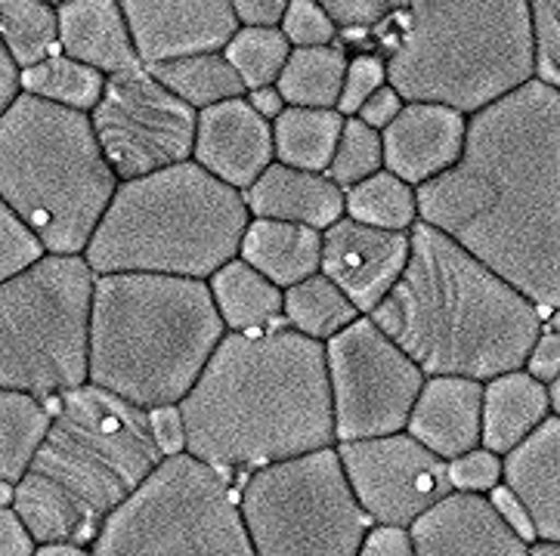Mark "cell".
<instances>
[{"label":"cell","mask_w":560,"mask_h":556,"mask_svg":"<svg viewBox=\"0 0 560 556\" xmlns=\"http://www.w3.org/2000/svg\"><path fill=\"white\" fill-rule=\"evenodd\" d=\"M421 223L548 312L560 309V91L542 81L468 121L465 155L418 189Z\"/></svg>","instance_id":"cell-1"},{"label":"cell","mask_w":560,"mask_h":556,"mask_svg":"<svg viewBox=\"0 0 560 556\" xmlns=\"http://www.w3.org/2000/svg\"><path fill=\"white\" fill-rule=\"evenodd\" d=\"M180 412L186 451L226 476L335 449L328 346L282 324L226 331Z\"/></svg>","instance_id":"cell-2"},{"label":"cell","mask_w":560,"mask_h":556,"mask_svg":"<svg viewBox=\"0 0 560 556\" xmlns=\"http://www.w3.org/2000/svg\"><path fill=\"white\" fill-rule=\"evenodd\" d=\"M378 328L428 377L521 371L545 312L431 223L412 229V257L397 287L372 312Z\"/></svg>","instance_id":"cell-3"},{"label":"cell","mask_w":560,"mask_h":556,"mask_svg":"<svg viewBox=\"0 0 560 556\" xmlns=\"http://www.w3.org/2000/svg\"><path fill=\"white\" fill-rule=\"evenodd\" d=\"M54 427L16 485V510L37 544L93 547L103 525L159 470L152 412L103 387L59 395Z\"/></svg>","instance_id":"cell-4"},{"label":"cell","mask_w":560,"mask_h":556,"mask_svg":"<svg viewBox=\"0 0 560 556\" xmlns=\"http://www.w3.org/2000/svg\"><path fill=\"white\" fill-rule=\"evenodd\" d=\"M387 81L406 103L480 115L536 81L533 3L416 0L378 28Z\"/></svg>","instance_id":"cell-5"},{"label":"cell","mask_w":560,"mask_h":556,"mask_svg":"<svg viewBox=\"0 0 560 556\" xmlns=\"http://www.w3.org/2000/svg\"><path fill=\"white\" fill-rule=\"evenodd\" d=\"M223 338L226 324L208 282L143 272L100 275L91 383L145 412L180 405Z\"/></svg>","instance_id":"cell-6"},{"label":"cell","mask_w":560,"mask_h":556,"mask_svg":"<svg viewBox=\"0 0 560 556\" xmlns=\"http://www.w3.org/2000/svg\"><path fill=\"white\" fill-rule=\"evenodd\" d=\"M252 226L245 192L186 162L121 182L88 248L96 275H174L211 282L238 260Z\"/></svg>","instance_id":"cell-7"},{"label":"cell","mask_w":560,"mask_h":556,"mask_svg":"<svg viewBox=\"0 0 560 556\" xmlns=\"http://www.w3.org/2000/svg\"><path fill=\"white\" fill-rule=\"evenodd\" d=\"M118 186L91 115L32 93L3 111L0 196L50 253H88Z\"/></svg>","instance_id":"cell-8"},{"label":"cell","mask_w":560,"mask_h":556,"mask_svg":"<svg viewBox=\"0 0 560 556\" xmlns=\"http://www.w3.org/2000/svg\"><path fill=\"white\" fill-rule=\"evenodd\" d=\"M88 257L47 253L0 287V383L54 402L91 383L93 300Z\"/></svg>","instance_id":"cell-9"},{"label":"cell","mask_w":560,"mask_h":556,"mask_svg":"<svg viewBox=\"0 0 560 556\" xmlns=\"http://www.w3.org/2000/svg\"><path fill=\"white\" fill-rule=\"evenodd\" d=\"M93 556H257L230 476L183 451L127 498Z\"/></svg>","instance_id":"cell-10"},{"label":"cell","mask_w":560,"mask_h":556,"mask_svg":"<svg viewBox=\"0 0 560 556\" xmlns=\"http://www.w3.org/2000/svg\"><path fill=\"white\" fill-rule=\"evenodd\" d=\"M238 504L257 556H360L375 525L338 449L257 470L242 485Z\"/></svg>","instance_id":"cell-11"},{"label":"cell","mask_w":560,"mask_h":556,"mask_svg":"<svg viewBox=\"0 0 560 556\" xmlns=\"http://www.w3.org/2000/svg\"><path fill=\"white\" fill-rule=\"evenodd\" d=\"M326 346L338 442L406 430L428 375L381 331L378 322L360 316Z\"/></svg>","instance_id":"cell-12"},{"label":"cell","mask_w":560,"mask_h":556,"mask_svg":"<svg viewBox=\"0 0 560 556\" xmlns=\"http://www.w3.org/2000/svg\"><path fill=\"white\" fill-rule=\"evenodd\" d=\"M91 121L121 182L152 177L196 155L199 111L167 91L145 66L112 74Z\"/></svg>","instance_id":"cell-13"},{"label":"cell","mask_w":560,"mask_h":556,"mask_svg":"<svg viewBox=\"0 0 560 556\" xmlns=\"http://www.w3.org/2000/svg\"><path fill=\"white\" fill-rule=\"evenodd\" d=\"M338 454L362 510L378 525L412 529V522L455 492L450 461L406 430L378 439L338 442Z\"/></svg>","instance_id":"cell-14"},{"label":"cell","mask_w":560,"mask_h":556,"mask_svg":"<svg viewBox=\"0 0 560 556\" xmlns=\"http://www.w3.org/2000/svg\"><path fill=\"white\" fill-rule=\"evenodd\" d=\"M121 7L145 69L223 54L242 32L230 0H127Z\"/></svg>","instance_id":"cell-15"},{"label":"cell","mask_w":560,"mask_h":556,"mask_svg":"<svg viewBox=\"0 0 560 556\" xmlns=\"http://www.w3.org/2000/svg\"><path fill=\"white\" fill-rule=\"evenodd\" d=\"M412 257V233H387L343 216L323 235V275L372 316L397 287Z\"/></svg>","instance_id":"cell-16"},{"label":"cell","mask_w":560,"mask_h":556,"mask_svg":"<svg viewBox=\"0 0 560 556\" xmlns=\"http://www.w3.org/2000/svg\"><path fill=\"white\" fill-rule=\"evenodd\" d=\"M192 162L214 174L220 182L248 192L276 164L272 125L254 111L245 96L205 108L199 111Z\"/></svg>","instance_id":"cell-17"},{"label":"cell","mask_w":560,"mask_h":556,"mask_svg":"<svg viewBox=\"0 0 560 556\" xmlns=\"http://www.w3.org/2000/svg\"><path fill=\"white\" fill-rule=\"evenodd\" d=\"M418 556H529L514 525L489 495L452 492L412 522Z\"/></svg>","instance_id":"cell-18"},{"label":"cell","mask_w":560,"mask_h":556,"mask_svg":"<svg viewBox=\"0 0 560 556\" xmlns=\"http://www.w3.org/2000/svg\"><path fill=\"white\" fill-rule=\"evenodd\" d=\"M468 115L431 103H406L402 115L384 137V170L421 189L443 177L465 155Z\"/></svg>","instance_id":"cell-19"},{"label":"cell","mask_w":560,"mask_h":556,"mask_svg":"<svg viewBox=\"0 0 560 556\" xmlns=\"http://www.w3.org/2000/svg\"><path fill=\"white\" fill-rule=\"evenodd\" d=\"M483 380L470 377H428L418 395L406 433L421 446L455 461L483 446Z\"/></svg>","instance_id":"cell-20"},{"label":"cell","mask_w":560,"mask_h":556,"mask_svg":"<svg viewBox=\"0 0 560 556\" xmlns=\"http://www.w3.org/2000/svg\"><path fill=\"white\" fill-rule=\"evenodd\" d=\"M245 204L254 220L298 223L319 233H328L347 216V192L328 174H310L279 162L245 192Z\"/></svg>","instance_id":"cell-21"},{"label":"cell","mask_w":560,"mask_h":556,"mask_svg":"<svg viewBox=\"0 0 560 556\" xmlns=\"http://www.w3.org/2000/svg\"><path fill=\"white\" fill-rule=\"evenodd\" d=\"M56 7H59L62 54L103 72L106 78L143 66L121 3H115V0H62Z\"/></svg>","instance_id":"cell-22"},{"label":"cell","mask_w":560,"mask_h":556,"mask_svg":"<svg viewBox=\"0 0 560 556\" xmlns=\"http://www.w3.org/2000/svg\"><path fill=\"white\" fill-rule=\"evenodd\" d=\"M505 485L526 507L536 539L560 544V414L505 454Z\"/></svg>","instance_id":"cell-23"},{"label":"cell","mask_w":560,"mask_h":556,"mask_svg":"<svg viewBox=\"0 0 560 556\" xmlns=\"http://www.w3.org/2000/svg\"><path fill=\"white\" fill-rule=\"evenodd\" d=\"M555 414L551 387L526 368L495 377L483 393V449L511 454Z\"/></svg>","instance_id":"cell-24"},{"label":"cell","mask_w":560,"mask_h":556,"mask_svg":"<svg viewBox=\"0 0 560 556\" xmlns=\"http://www.w3.org/2000/svg\"><path fill=\"white\" fill-rule=\"evenodd\" d=\"M323 235L326 233L298 223L252 216L238 257L257 272H264L282 291H289L323 272Z\"/></svg>","instance_id":"cell-25"},{"label":"cell","mask_w":560,"mask_h":556,"mask_svg":"<svg viewBox=\"0 0 560 556\" xmlns=\"http://www.w3.org/2000/svg\"><path fill=\"white\" fill-rule=\"evenodd\" d=\"M208 285L220 309V319L235 334L270 331L279 328L276 322L285 316V291L242 257L226 263Z\"/></svg>","instance_id":"cell-26"},{"label":"cell","mask_w":560,"mask_h":556,"mask_svg":"<svg viewBox=\"0 0 560 556\" xmlns=\"http://www.w3.org/2000/svg\"><path fill=\"white\" fill-rule=\"evenodd\" d=\"M343 125L347 118L338 108L289 106L282 111V118L272 125L276 162L310 170V174H328L338 143H341Z\"/></svg>","instance_id":"cell-27"},{"label":"cell","mask_w":560,"mask_h":556,"mask_svg":"<svg viewBox=\"0 0 560 556\" xmlns=\"http://www.w3.org/2000/svg\"><path fill=\"white\" fill-rule=\"evenodd\" d=\"M54 427V405L37 395L3 390L0 395V480L22 483Z\"/></svg>","instance_id":"cell-28"},{"label":"cell","mask_w":560,"mask_h":556,"mask_svg":"<svg viewBox=\"0 0 560 556\" xmlns=\"http://www.w3.org/2000/svg\"><path fill=\"white\" fill-rule=\"evenodd\" d=\"M350 56L341 44L294 50L276 87L294 108H338Z\"/></svg>","instance_id":"cell-29"},{"label":"cell","mask_w":560,"mask_h":556,"mask_svg":"<svg viewBox=\"0 0 560 556\" xmlns=\"http://www.w3.org/2000/svg\"><path fill=\"white\" fill-rule=\"evenodd\" d=\"M149 72L155 74L167 91L174 93V96H180L183 103L192 106L196 111L248 96V87H245L242 74L235 72V66L226 59V54L189 56V59L155 66Z\"/></svg>","instance_id":"cell-30"},{"label":"cell","mask_w":560,"mask_h":556,"mask_svg":"<svg viewBox=\"0 0 560 556\" xmlns=\"http://www.w3.org/2000/svg\"><path fill=\"white\" fill-rule=\"evenodd\" d=\"M360 316L353 300L323 272L285 291V322L313 341L328 343Z\"/></svg>","instance_id":"cell-31"},{"label":"cell","mask_w":560,"mask_h":556,"mask_svg":"<svg viewBox=\"0 0 560 556\" xmlns=\"http://www.w3.org/2000/svg\"><path fill=\"white\" fill-rule=\"evenodd\" d=\"M3 47L22 69H35L62 50L59 40V7L47 0H3L0 3Z\"/></svg>","instance_id":"cell-32"},{"label":"cell","mask_w":560,"mask_h":556,"mask_svg":"<svg viewBox=\"0 0 560 556\" xmlns=\"http://www.w3.org/2000/svg\"><path fill=\"white\" fill-rule=\"evenodd\" d=\"M347 216L387 233H412L421 223L418 189L397 174L381 170L347 192Z\"/></svg>","instance_id":"cell-33"},{"label":"cell","mask_w":560,"mask_h":556,"mask_svg":"<svg viewBox=\"0 0 560 556\" xmlns=\"http://www.w3.org/2000/svg\"><path fill=\"white\" fill-rule=\"evenodd\" d=\"M106 84H109L106 74L66 54L54 56V59L35 66V69L22 72L25 93H32L37 99H47L54 106L84 111V115H93V108L100 106Z\"/></svg>","instance_id":"cell-34"},{"label":"cell","mask_w":560,"mask_h":556,"mask_svg":"<svg viewBox=\"0 0 560 556\" xmlns=\"http://www.w3.org/2000/svg\"><path fill=\"white\" fill-rule=\"evenodd\" d=\"M223 54L252 93L279 84L294 47L289 44V37L282 35V28H242Z\"/></svg>","instance_id":"cell-35"},{"label":"cell","mask_w":560,"mask_h":556,"mask_svg":"<svg viewBox=\"0 0 560 556\" xmlns=\"http://www.w3.org/2000/svg\"><path fill=\"white\" fill-rule=\"evenodd\" d=\"M384 170V137L381 130L369 127L362 118H347L341 143L335 152V162L328 167V177L350 192L353 186L372 180Z\"/></svg>","instance_id":"cell-36"},{"label":"cell","mask_w":560,"mask_h":556,"mask_svg":"<svg viewBox=\"0 0 560 556\" xmlns=\"http://www.w3.org/2000/svg\"><path fill=\"white\" fill-rule=\"evenodd\" d=\"M47 253L50 251L40 235L13 208L0 204V279L10 282L22 272L35 270Z\"/></svg>","instance_id":"cell-37"},{"label":"cell","mask_w":560,"mask_h":556,"mask_svg":"<svg viewBox=\"0 0 560 556\" xmlns=\"http://www.w3.org/2000/svg\"><path fill=\"white\" fill-rule=\"evenodd\" d=\"M282 35L289 37V44L294 50L331 47V44H338V25L326 13V3L291 0L285 22H282Z\"/></svg>","instance_id":"cell-38"},{"label":"cell","mask_w":560,"mask_h":556,"mask_svg":"<svg viewBox=\"0 0 560 556\" xmlns=\"http://www.w3.org/2000/svg\"><path fill=\"white\" fill-rule=\"evenodd\" d=\"M536 35V81L560 91V0L533 3Z\"/></svg>","instance_id":"cell-39"},{"label":"cell","mask_w":560,"mask_h":556,"mask_svg":"<svg viewBox=\"0 0 560 556\" xmlns=\"http://www.w3.org/2000/svg\"><path fill=\"white\" fill-rule=\"evenodd\" d=\"M387 59L381 54H353L350 56V69H347V81H343L341 103L338 111L343 118H357L362 106L381 91L387 87Z\"/></svg>","instance_id":"cell-40"},{"label":"cell","mask_w":560,"mask_h":556,"mask_svg":"<svg viewBox=\"0 0 560 556\" xmlns=\"http://www.w3.org/2000/svg\"><path fill=\"white\" fill-rule=\"evenodd\" d=\"M450 473L455 492L489 495V492H495L499 485L505 483V458L480 446V449L450 461Z\"/></svg>","instance_id":"cell-41"},{"label":"cell","mask_w":560,"mask_h":556,"mask_svg":"<svg viewBox=\"0 0 560 556\" xmlns=\"http://www.w3.org/2000/svg\"><path fill=\"white\" fill-rule=\"evenodd\" d=\"M399 3H381V0H326V13L343 32H365L375 28L397 13Z\"/></svg>","instance_id":"cell-42"},{"label":"cell","mask_w":560,"mask_h":556,"mask_svg":"<svg viewBox=\"0 0 560 556\" xmlns=\"http://www.w3.org/2000/svg\"><path fill=\"white\" fill-rule=\"evenodd\" d=\"M526 371L548 387L560 377V309L551 316V322H545L542 334L529 353Z\"/></svg>","instance_id":"cell-43"},{"label":"cell","mask_w":560,"mask_h":556,"mask_svg":"<svg viewBox=\"0 0 560 556\" xmlns=\"http://www.w3.org/2000/svg\"><path fill=\"white\" fill-rule=\"evenodd\" d=\"M360 556H418L412 532L402 525H372L362 541Z\"/></svg>","instance_id":"cell-44"},{"label":"cell","mask_w":560,"mask_h":556,"mask_svg":"<svg viewBox=\"0 0 560 556\" xmlns=\"http://www.w3.org/2000/svg\"><path fill=\"white\" fill-rule=\"evenodd\" d=\"M40 544L13 507H0V556H37Z\"/></svg>","instance_id":"cell-45"},{"label":"cell","mask_w":560,"mask_h":556,"mask_svg":"<svg viewBox=\"0 0 560 556\" xmlns=\"http://www.w3.org/2000/svg\"><path fill=\"white\" fill-rule=\"evenodd\" d=\"M152 430L162 446L164 458L183 454L186 451V421H183L180 405H164L152 412Z\"/></svg>","instance_id":"cell-46"},{"label":"cell","mask_w":560,"mask_h":556,"mask_svg":"<svg viewBox=\"0 0 560 556\" xmlns=\"http://www.w3.org/2000/svg\"><path fill=\"white\" fill-rule=\"evenodd\" d=\"M233 7L242 28H282L289 13L285 0H235Z\"/></svg>","instance_id":"cell-47"},{"label":"cell","mask_w":560,"mask_h":556,"mask_svg":"<svg viewBox=\"0 0 560 556\" xmlns=\"http://www.w3.org/2000/svg\"><path fill=\"white\" fill-rule=\"evenodd\" d=\"M402 108H406V99H402V96L387 84V87H381V91L375 93L365 106H362V111L357 115V118H362L365 125L375 127V130L384 133V130H387V127L394 125L399 115H402Z\"/></svg>","instance_id":"cell-48"},{"label":"cell","mask_w":560,"mask_h":556,"mask_svg":"<svg viewBox=\"0 0 560 556\" xmlns=\"http://www.w3.org/2000/svg\"><path fill=\"white\" fill-rule=\"evenodd\" d=\"M489 498H492V504L502 510V517L514 525V532H517L526 544H529V541H539L536 539V529H533V520H529V513H526V507L517 501V495H514L508 485H499L495 492H489Z\"/></svg>","instance_id":"cell-49"},{"label":"cell","mask_w":560,"mask_h":556,"mask_svg":"<svg viewBox=\"0 0 560 556\" xmlns=\"http://www.w3.org/2000/svg\"><path fill=\"white\" fill-rule=\"evenodd\" d=\"M22 66H19L13 54L7 50V47H0V111H7L10 106H16L19 99H22Z\"/></svg>","instance_id":"cell-50"},{"label":"cell","mask_w":560,"mask_h":556,"mask_svg":"<svg viewBox=\"0 0 560 556\" xmlns=\"http://www.w3.org/2000/svg\"><path fill=\"white\" fill-rule=\"evenodd\" d=\"M245 99H248L254 111H257V115H264L270 125H276V121L282 118V111L289 108V103H285V96H282L279 87H260V91L248 93Z\"/></svg>","instance_id":"cell-51"},{"label":"cell","mask_w":560,"mask_h":556,"mask_svg":"<svg viewBox=\"0 0 560 556\" xmlns=\"http://www.w3.org/2000/svg\"><path fill=\"white\" fill-rule=\"evenodd\" d=\"M37 556H93V551L81 544H40Z\"/></svg>","instance_id":"cell-52"},{"label":"cell","mask_w":560,"mask_h":556,"mask_svg":"<svg viewBox=\"0 0 560 556\" xmlns=\"http://www.w3.org/2000/svg\"><path fill=\"white\" fill-rule=\"evenodd\" d=\"M529 556H560V544H551V541H539V544H533Z\"/></svg>","instance_id":"cell-53"},{"label":"cell","mask_w":560,"mask_h":556,"mask_svg":"<svg viewBox=\"0 0 560 556\" xmlns=\"http://www.w3.org/2000/svg\"><path fill=\"white\" fill-rule=\"evenodd\" d=\"M551 409H555V414H560V377L551 383Z\"/></svg>","instance_id":"cell-54"}]
</instances>
